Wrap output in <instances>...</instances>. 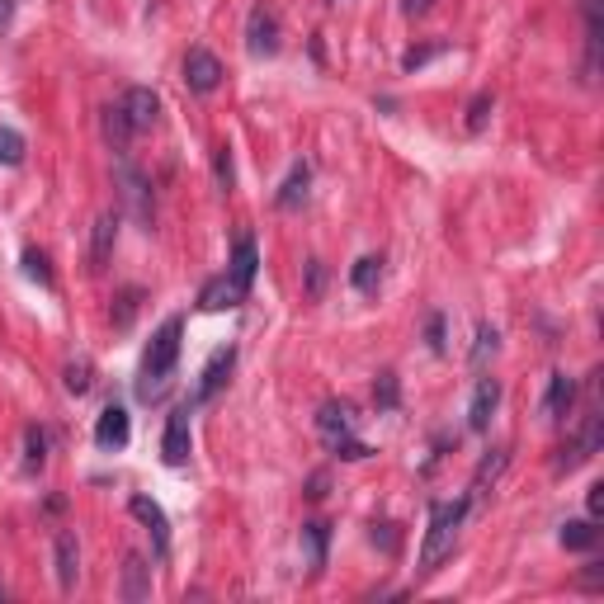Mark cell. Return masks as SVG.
<instances>
[{
	"mask_svg": "<svg viewBox=\"0 0 604 604\" xmlns=\"http://www.w3.org/2000/svg\"><path fill=\"white\" fill-rule=\"evenodd\" d=\"M180 336H185V317H166L156 326L147 354H142V378H137V397L142 402H156L170 387V373L180 364Z\"/></svg>",
	"mask_w": 604,
	"mask_h": 604,
	"instance_id": "cell-1",
	"label": "cell"
},
{
	"mask_svg": "<svg viewBox=\"0 0 604 604\" xmlns=\"http://www.w3.org/2000/svg\"><path fill=\"white\" fill-rule=\"evenodd\" d=\"M463 515H468V501H435L430 505V534L420 543V571H425V576L453 553L458 529H463Z\"/></svg>",
	"mask_w": 604,
	"mask_h": 604,
	"instance_id": "cell-2",
	"label": "cell"
},
{
	"mask_svg": "<svg viewBox=\"0 0 604 604\" xmlns=\"http://www.w3.org/2000/svg\"><path fill=\"white\" fill-rule=\"evenodd\" d=\"M185 85L194 95H213L222 85V62L208 48H189L185 52Z\"/></svg>",
	"mask_w": 604,
	"mask_h": 604,
	"instance_id": "cell-3",
	"label": "cell"
},
{
	"mask_svg": "<svg viewBox=\"0 0 604 604\" xmlns=\"http://www.w3.org/2000/svg\"><path fill=\"white\" fill-rule=\"evenodd\" d=\"M246 52L251 57H274L279 52V19L265 5H255L251 19H246Z\"/></svg>",
	"mask_w": 604,
	"mask_h": 604,
	"instance_id": "cell-4",
	"label": "cell"
},
{
	"mask_svg": "<svg viewBox=\"0 0 604 604\" xmlns=\"http://www.w3.org/2000/svg\"><path fill=\"white\" fill-rule=\"evenodd\" d=\"M118 104H123V114H128V128H133V133H147V128H156V118H161V95H156L151 85H133Z\"/></svg>",
	"mask_w": 604,
	"mask_h": 604,
	"instance_id": "cell-5",
	"label": "cell"
},
{
	"mask_svg": "<svg viewBox=\"0 0 604 604\" xmlns=\"http://www.w3.org/2000/svg\"><path fill=\"white\" fill-rule=\"evenodd\" d=\"M189 411L194 406H175L166 420V435H161V458H166L170 468H180V463H189Z\"/></svg>",
	"mask_w": 604,
	"mask_h": 604,
	"instance_id": "cell-6",
	"label": "cell"
},
{
	"mask_svg": "<svg viewBox=\"0 0 604 604\" xmlns=\"http://www.w3.org/2000/svg\"><path fill=\"white\" fill-rule=\"evenodd\" d=\"M128 510H133V520L147 524L156 557H166V553H170V520H166V510L151 501V496H133V501H128Z\"/></svg>",
	"mask_w": 604,
	"mask_h": 604,
	"instance_id": "cell-7",
	"label": "cell"
},
{
	"mask_svg": "<svg viewBox=\"0 0 604 604\" xmlns=\"http://www.w3.org/2000/svg\"><path fill=\"white\" fill-rule=\"evenodd\" d=\"M317 430H321V439L331 444V453H336L340 444H350L354 439V411L345 402H326L317 411Z\"/></svg>",
	"mask_w": 604,
	"mask_h": 604,
	"instance_id": "cell-8",
	"label": "cell"
},
{
	"mask_svg": "<svg viewBox=\"0 0 604 604\" xmlns=\"http://www.w3.org/2000/svg\"><path fill=\"white\" fill-rule=\"evenodd\" d=\"M232 364H236V350L232 345H222L208 364H203V373H199V392H194V402L189 406H199V402H208V397H218L222 387H227V373H232Z\"/></svg>",
	"mask_w": 604,
	"mask_h": 604,
	"instance_id": "cell-9",
	"label": "cell"
},
{
	"mask_svg": "<svg viewBox=\"0 0 604 604\" xmlns=\"http://www.w3.org/2000/svg\"><path fill=\"white\" fill-rule=\"evenodd\" d=\"M246 302V288L236 284L232 274H218V279H208L199 293V307L203 312H232V307H241Z\"/></svg>",
	"mask_w": 604,
	"mask_h": 604,
	"instance_id": "cell-10",
	"label": "cell"
},
{
	"mask_svg": "<svg viewBox=\"0 0 604 604\" xmlns=\"http://www.w3.org/2000/svg\"><path fill=\"white\" fill-rule=\"evenodd\" d=\"M128 435H133L128 411H123V406H104L100 420H95V444H100V449H123Z\"/></svg>",
	"mask_w": 604,
	"mask_h": 604,
	"instance_id": "cell-11",
	"label": "cell"
},
{
	"mask_svg": "<svg viewBox=\"0 0 604 604\" xmlns=\"http://www.w3.org/2000/svg\"><path fill=\"white\" fill-rule=\"evenodd\" d=\"M114 175H118V189H123V199L133 203V213H137L142 222H147V218H151V203H147V199H151V189H147V180H142V170H137L133 161H118Z\"/></svg>",
	"mask_w": 604,
	"mask_h": 604,
	"instance_id": "cell-12",
	"label": "cell"
},
{
	"mask_svg": "<svg viewBox=\"0 0 604 604\" xmlns=\"http://www.w3.org/2000/svg\"><path fill=\"white\" fill-rule=\"evenodd\" d=\"M496 406H501V383H496V378H482V383L472 387V406H468L472 430H487L491 416H496Z\"/></svg>",
	"mask_w": 604,
	"mask_h": 604,
	"instance_id": "cell-13",
	"label": "cell"
},
{
	"mask_svg": "<svg viewBox=\"0 0 604 604\" xmlns=\"http://www.w3.org/2000/svg\"><path fill=\"white\" fill-rule=\"evenodd\" d=\"M52 557H57V586L71 590L81 581V548H76V534H57Z\"/></svg>",
	"mask_w": 604,
	"mask_h": 604,
	"instance_id": "cell-14",
	"label": "cell"
},
{
	"mask_svg": "<svg viewBox=\"0 0 604 604\" xmlns=\"http://www.w3.org/2000/svg\"><path fill=\"white\" fill-rule=\"evenodd\" d=\"M571 402H576V378L571 373H553L548 378V392H543V416L562 420L571 411Z\"/></svg>",
	"mask_w": 604,
	"mask_h": 604,
	"instance_id": "cell-15",
	"label": "cell"
},
{
	"mask_svg": "<svg viewBox=\"0 0 604 604\" xmlns=\"http://www.w3.org/2000/svg\"><path fill=\"white\" fill-rule=\"evenodd\" d=\"M114 241H118V213H100L95 232H90V269H104V260L114 255Z\"/></svg>",
	"mask_w": 604,
	"mask_h": 604,
	"instance_id": "cell-16",
	"label": "cell"
},
{
	"mask_svg": "<svg viewBox=\"0 0 604 604\" xmlns=\"http://www.w3.org/2000/svg\"><path fill=\"white\" fill-rule=\"evenodd\" d=\"M151 595V567H147V557H128L123 562V600H147Z\"/></svg>",
	"mask_w": 604,
	"mask_h": 604,
	"instance_id": "cell-17",
	"label": "cell"
},
{
	"mask_svg": "<svg viewBox=\"0 0 604 604\" xmlns=\"http://www.w3.org/2000/svg\"><path fill=\"white\" fill-rule=\"evenodd\" d=\"M326 543H331V524H302V553H307V562H312V571L326 567Z\"/></svg>",
	"mask_w": 604,
	"mask_h": 604,
	"instance_id": "cell-18",
	"label": "cell"
},
{
	"mask_svg": "<svg viewBox=\"0 0 604 604\" xmlns=\"http://www.w3.org/2000/svg\"><path fill=\"white\" fill-rule=\"evenodd\" d=\"M255 265H260L255 241H246V236H241V241H236V251H232V269H227V274H232V279L246 288V293H251V284H255Z\"/></svg>",
	"mask_w": 604,
	"mask_h": 604,
	"instance_id": "cell-19",
	"label": "cell"
},
{
	"mask_svg": "<svg viewBox=\"0 0 604 604\" xmlns=\"http://www.w3.org/2000/svg\"><path fill=\"white\" fill-rule=\"evenodd\" d=\"M307 185H312V170L302 166H293L288 170V180H284V189H279V194H274V203H279V208H298L302 199H307Z\"/></svg>",
	"mask_w": 604,
	"mask_h": 604,
	"instance_id": "cell-20",
	"label": "cell"
},
{
	"mask_svg": "<svg viewBox=\"0 0 604 604\" xmlns=\"http://www.w3.org/2000/svg\"><path fill=\"white\" fill-rule=\"evenodd\" d=\"M600 543V529L590 520H567L562 524V548H571V553H590Z\"/></svg>",
	"mask_w": 604,
	"mask_h": 604,
	"instance_id": "cell-21",
	"label": "cell"
},
{
	"mask_svg": "<svg viewBox=\"0 0 604 604\" xmlns=\"http://www.w3.org/2000/svg\"><path fill=\"white\" fill-rule=\"evenodd\" d=\"M350 284L359 288V293H378V284H383V255H364V260L350 269Z\"/></svg>",
	"mask_w": 604,
	"mask_h": 604,
	"instance_id": "cell-22",
	"label": "cell"
},
{
	"mask_svg": "<svg viewBox=\"0 0 604 604\" xmlns=\"http://www.w3.org/2000/svg\"><path fill=\"white\" fill-rule=\"evenodd\" d=\"M100 123H104V137L114 142V147H123L128 137H133V128H128V114H123V104H109L100 114Z\"/></svg>",
	"mask_w": 604,
	"mask_h": 604,
	"instance_id": "cell-23",
	"label": "cell"
},
{
	"mask_svg": "<svg viewBox=\"0 0 604 604\" xmlns=\"http://www.w3.org/2000/svg\"><path fill=\"white\" fill-rule=\"evenodd\" d=\"M496 350H501V331H496L491 321H482V326H477V345H472V364L482 369V364H487Z\"/></svg>",
	"mask_w": 604,
	"mask_h": 604,
	"instance_id": "cell-24",
	"label": "cell"
},
{
	"mask_svg": "<svg viewBox=\"0 0 604 604\" xmlns=\"http://www.w3.org/2000/svg\"><path fill=\"white\" fill-rule=\"evenodd\" d=\"M24 151H29L24 133H15V128H5V123H0V166H19V161H24Z\"/></svg>",
	"mask_w": 604,
	"mask_h": 604,
	"instance_id": "cell-25",
	"label": "cell"
},
{
	"mask_svg": "<svg viewBox=\"0 0 604 604\" xmlns=\"http://www.w3.org/2000/svg\"><path fill=\"white\" fill-rule=\"evenodd\" d=\"M90 387H95V364H90V359H71L67 364V392L85 397Z\"/></svg>",
	"mask_w": 604,
	"mask_h": 604,
	"instance_id": "cell-26",
	"label": "cell"
},
{
	"mask_svg": "<svg viewBox=\"0 0 604 604\" xmlns=\"http://www.w3.org/2000/svg\"><path fill=\"white\" fill-rule=\"evenodd\" d=\"M501 472H505V449H491L487 458L477 463V477H472V491H482V487H487V482H496Z\"/></svg>",
	"mask_w": 604,
	"mask_h": 604,
	"instance_id": "cell-27",
	"label": "cell"
},
{
	"mask_svg": "<svg viewBox=\"0 0 604 604\" xmlns=\"http://www.w3.org/2000/svg\"><path fill=\"white\" fill-rule=\"evenodd\" d=\"M43 458H48V435H43L38 425H29V430H24V463H29V468H43Z\"/></svg>",
	"mask_w": 604,
	"mask_h": 604,
	"instance_id": "cell-28",
	"label": "cell"
},
{
	"mask_svg": "<svg viewBox=\"0 0 604 604\" xmlns=\"http://www.w3.org/2000/svg\"><path fill=\"white\" fill-rule=\"evenodd\" d=\"M373 402H378V411H392V406L402 402V387H397V373H383V378H378V387H373Z\"/></svg>",
	"mask_w": 604,
	"mask_h": 604,
	"instance_id": "cell-29",
	"label": "cell"
},
{
	"mask_svg": "<svg viewBox=\"0 0 604 604\" xmlns=\"http://www.w3.org/2000/svg\"><path fill=\"white\" fill-rule=\"evenodd\" d=\"M24 274H29V279H38V284H48V288H52V265H48V255L34 251V246L24 251Z\"/></svg>",
	"mask_w": 604,
	"mask_h": 604,
	"instance_id": "cell-30",
	"label": "cell"
},
{
	"mask_svg": "<svg viewBox=\"0 0 604 604\" xmlns=\"http://www.w3.org/2000/svg\"><path fill=\"white\" fill-rule=\"evenodd\" d=\"M439 52H444V43H425V48H411V52L402 57V71H420L425 62H430V57H439Z\"/></svg>",
	"mask_w": 604,
	"mask_h": 604,
	"instance_id": "cell-31",
	"label": "cell"
},
{
	"mask_svg": "<svg viewBox=\"0 0 604 604\" xmlns=\"http://www.w3.org/2000/svg\"><path fill=\"white\" fill-rule=\"evenodd\" d=\"M487 114H491V95H477V100L468 104V128H472V133H482V128H487Z\"/></svg>",
	"mask_w": 604,
	"mask_h": 604,
	"instance_id": "cell-32",
	"label": "cell"
},
{
	"mask_svg": "<svg viewBox=\"0 0 604 604\" xmlns=\"http://www.w3.org/2000/svg\"><path fill=\"white\" fill-rule=\"evenodd\" d=\"M213 166H218V185H222V189H232V185H236L232 151H227V147H218V156H213Z\"/></svg>",
	"mask_w": 604,
	"mask_h": 604,
	"instance_id": "cell-33",
	"label": "cell"
},
{
	"mask_svg": "<svg viewBox=\"0 0 604 604\" xmlns=\"http://www.w3.org/2000/svg\"><path fill=\"white\" fill-rule=\"evenodd\" d=\"M321 288H326V265L307 260V298H321Z\"/></svg>",
	"mask_w": 604,
	"mask_h": 604,
	"instance_id": "cell-34",
	"label": "cell"
},
{
	"mask_svg": "<svg viewBox=\"0 0 604 604\" xmlns=\"http://www.w3.org/2000/svg\"><path fill=\"white\" fill-rule=\"evenodd\" d=\"M425 336H430V350H435V354L449 350V340H444V317H439V312L430 317V326H425Z\"/></svg>",
	"mask_w": 604,
	"mask_h": 604,
	"instance_id": "cell-35",
	"label": "cell"
},
{
	"mask_svg": "<svg viewBox=\"0 0 604 604\" xmlns=\"http://www.w3.org/2000/svg\"><path fill=\"white\" fill-rule=\"evenodd\" d=\"M373 543H383L387 553H397V524H373Z\"/></svg>",
	"mask_w": 604,
	"mask_h": 604,
	"instance_id": "cell-36",
	"label": "cell"
},
{
	"mask_svg": "<svg viewBox=\"0 0 604 604\" xmlns=\"http://www.w3.org/2000/svg\"><path fill=\"white\" fill-rule=\"evenodd\" d=\"M307 496H312V501H321V496H326V472H317V477L307 482Z\"/></svg>",
	"mask_w": 604,
	"mask_h": 604,
	"instance_id": "cell-37",
	"label": "cell"
},
{
	"mask_svg": "<svg viewBox=\"0 0 604 604\" xmlns=\"http://www.w3.org/2000/svg\"><path fill=\"white\" fill-rule=\"evenodd\" d=\"M581 581H586V586L595 590V586H600V581H604V567H600V562H590V567H586V576H581Z\"/></svg>",
	"mask_w": 604,
	"mask_h": 604,
	"instance_id": "cell-38",
	"label": "cell"
},
{
	"mask_svg": "<svg viewBox=\"0 0 604 604\" xmlns=\"http://www.w3.org/2000/svg\"><path fill=\"white\" fill-rule=\"evenodd\" d=\"M430 5H435V0H402V10H406V15H425Z\"/></svg>",
	"mask_w": 604,
	"mask_h": 604,
	"instance_id": "cell-39",
	"label": "cell"
},
{
	"mask_svg": "<svg viewBox=\"0 0 604 604\" xmlns=\"http://www.w3.org/2000/svg\"><path fill=\"white\" fill-rule=\"evenodd\" d=\"M590 515H604V487H590Z\"/></svg>",
	"mask_w": 604,
	"mask_h": 604,
	"instance_id": "cell-40",
	"label": "cell"
},
{
	"mask_svg": "<svg viewBox=\"0 0 604 604\" xmlns=\"http://www.w3.org/2000/svg\"><path fill=\"white\" fill-rule=\"evenodd\" d=\"M10 15H15V0H0V24H10Z\"/></svg>",
	"mask_w": 604,
	"mask_h": 604,
	"instance_id": "cell-41",
	"label": "cell"
},
{
	"mask_svg": "<svg viewBox=\"0 0 604 604\" xmlns=\"http://www.w3.org/2000/svg\"><path fill=\"white\" fill-rule=\"evenodd\" d=\"M0 600H5V586H0Z\"/></svg>",
	"mask_w": 604,
	"mask_h": 604,
	"instance_id": "cell-42",
	"label": "cell"
},
{
	"mask_svg": "<svg viewBox=\"0 0 604 604\" xmlns=\"http://www.w3.org/2000/svg\"><path fill=\"white\" fill-rule=\"evenodd\" d=\"M331 5H336V0H331Z\"/></svg>",
	"mask_w": 604,
	"mask_h": 604,
	"instance_id": "cell-43",
	"label": "cell"
}]
</instances>
